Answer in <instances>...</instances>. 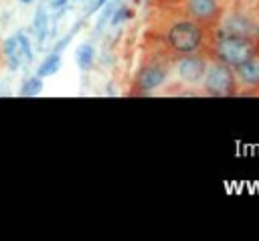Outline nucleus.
Listing matches in <instances>:
<instances>
[{
  "label": "nucleus",
  "instance_id": "obj_13",
  "mask_svg": "<svg viewBox=\"0 0 259 241\" xmlns=\"http://www.w3.org/2000/svg\"><path fill=\"white\" fill-rule=\"evenodd\" d=\"M125 16H132V12H127L125 8H121V10H117V14L113 16V20H111V22H113V24H117V22H119L121 18H125Z\"/></svg>",
  "mask_w": 259,
  "mask_h": 241
},
{
  "label": "nucleus",
  "instance_id": "obj_11",
  "mask_svg": "<svg viewBox=\"0 0 259 241\" xmlns=\"http://www.w3.org/2000/svg\"><path fill=\"white\" fill-rule=\"evenodd\" d=\"M59 55H51L42 65H40V69H38V77H45V75H53V73H57V69H59Z\"/></svg>",
  "mask_w": 259,
  "mask_h": 241
},
{
  "label": "nucleus",
  "instance_id": "obj_2",
  "mask_svg": "<svg viewBox=\"0 0 259 241\" xmlns=\"http://www.w3.org/2000/svg\"><path fill=\"white\" fill-rule=\"evenodd\" d=\"M168 45L182 55L194 53L202 45V30L198 28L196 22H190V20L174 22L168 28Z\"/></svg>",
  "mask_w": 259,
  "mask_h": 241
},
{
  "label": "nucleus",
  "instance_id": "obj_9",
  "mask_svg": "<svg viewBox=\"0 0 259 241\" xmlns=\"http://www.w3.org/2000/svg\"><path fill=\"white\" fill-rule=\"evenodd\" d=\"M6 55H8V61H10V67H12V69L18 67V63L22 61V57L30 59V51H28L26 38H24L22 34L12 36V38L6 43Z\"/></svg>",
  "mask_w": 259,
  "mask_h": 241
},
{
  "label": "nucleus",
  "instance_id": "obj_3",
  "mask_svg": "<svg viewBox=\"0 0 259 241\" xmlns=\"http://www.w3.org/2000/svg\"><path fill=\"white\" fill-rule=\"evenodd\" d=\"M204 91L210 95H233L235 93V73L225 63H214L204 71Z\"/></svg>",
  "mask_w": 259,
  "mask_h": 241
},
{
  "label": "nucleus",
  "instance_id": "obj_15",
  "mask_svg": "<svg viewBox=\"0 0 259 241\" xmlns=\"http://www.w3.org/2000/svg\"><path fill=\"white\" fill-rule=\"evenodd\" d=\"M20 2H24V4H28V2H32V0H20Z\"/></svg>",
  "mask_w": 259,
  "mask_h": 241
},
{
  "label": "nucleus",
  "instance_id": "obj_4",
  "mask_svg": "<svg viewBox=\"0 0 259 241\" xmlns=\"http://www.w3.org/2000/svg\"><path fill=\"white\" fill-rule=\"evenodd\" d=\"M221 36H243V38H251L257 41L259 38V26L245 14L233 12L223 20V28H221Z\"/></svg>",
  "mask_w": 259,
  "mask_h": 241
},
{
  "label": "nucleus",
  "instance_id": "obj_14",
  "mask_svg": "<svg viewBox=\"0 0 259 241\" xmlns=\"http://www.w3.org/2000/svg\"><path fill=\"white\" fill-rule=\"evenodd\" d=\"M101 4H105V0H97V4H95V6H101Z\"/></svg>",
  "mask_w": 259,
  "mask_h": 241
},
{
  "label": "nucleus",
  "instance_id": "obj_7",
  "mask_svg": "<svg viewBox=\"0 0 259 241\" xmlns=\"http://www.w3.org/2000/svg\"><path fill=\"white\" fill-rule=\"evenodd\" d=\"M186 10L194 20L208 22L219 16L221 6L219 0H186Z\"/></svg>",
  "mask_w": 259,
  "mask_h": 241
},
{
  "label": "nucleus",
  "instance_id": "obj_10",
  "mask_svg": "<svg viewBox=\"0 0 259 241\" xmlns=\"http://www.w3.org/2000/svg\"><path fill=\"white\" fill-rule=\"evenodd\" d=\"M77 63H79L81 69H89L91 67V63H93V49L89 45L79 47V51H77Z\"/></svg>",
  "mask_w": 259,
  "mask_h": 241
},
{
  "label": "nucleus",
  "instance_id": "obj_12",
  "mask_svg": "<svg viewBox=\"0 0 259 241\" xmlns=\"http://www.w3.org/2000/svg\"><path fill=\"white\" fill-rule=\"evenodd\" d=\"M40 87H42V83H40V79H28L26 83H24V87H22V93L24 95H36L38 91H40Z\"/></svg>",
  "mask_w": 259,
  "mask_h": 241
},
{
  "label": "nucleus",
  "instance_id": "obj_8",
  "mask_svg": "<svg viewBox=\"0 0 259 241\" xmlns=\"http://www.w3.org/2000/svg\"><path fill=\"white\" fill-rule=\"evenodd\" d=\"M235 75L245 87H249V89L259 87V57L253 55L251 59L235 65Z\"/></svg>",
  "mask_w": 259,
  "mask_h": 241
},
{
  "label": "nucleus",
  "instance_id": "obj_5",
  "mask_svg": "<svg viewBox=\"0 0 259 241\" xmlns=\"http://www.w3.org/2000/svg\"><path fill=\"white\" fill-rule=\"evenodd\" d=\"M204 71H206V63L200 55H194V53H186L180 63H178V75L182 81L186 83H200L202 77H204Z\"/></svg>",
  "mask_w": 259,
  "mask_h": 241
},
{
  "label": "nucleus",
  "instance_id": "obj_6",
  "mask_svg": "<svg viewBox=\"0 0 259 241\" xmlns=\"http://www.w3.org/2000/svg\"><path fill=\"white\" fill-rule=\"evenodd\" d=\"M168 75V69L158 65V63H148L142 67V71L138 73V91H150L156 89L158 85L164 83Z\"/></svg>",
  "mask_w": 259,
  "mask_h": 241
},
{
  "label": "nucleus",
  "instance_id": "obj_1",
  "mask_svg": "<svg viewBox=\"0 0 259 241\" xmlns=\"http://www.w3.org/2000/svg\"><path fill=\"white\" fill-rule=\"evenodd\" d=\"M217 55L221 63L235 67L257 55V45L255 41L243 36H221V41L217 43Z\"/></svg>",
  "mask_w": 259,
  "mask_h": 241
}]
</instances>
